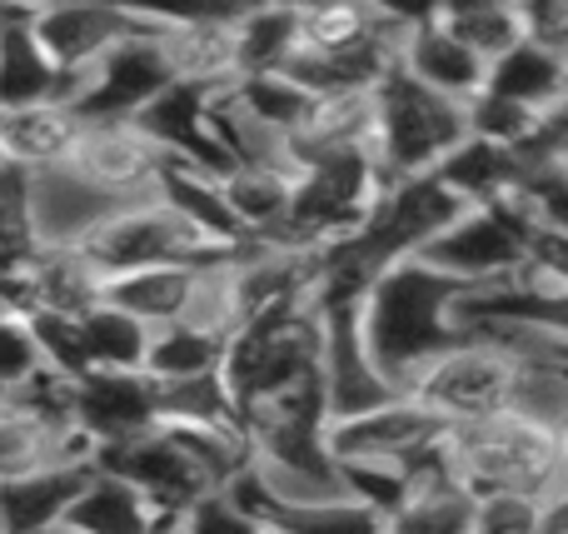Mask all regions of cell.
I'll list each match as a JSON object with an SVG mask.
<instances>
[{"instance_id": "obj_32", "label": "cell", "mask_w": 568, "mask_h": 534, "mask_svg": "<svg viewBox=\"0 0 568 534\" xmlns=\"http://www.w3.org/2000/svg\"><path fill=\"white\" fill-rule=\"evenodd\" d=\"M160 425H245V415H240V405H235L230 375L215 370V375L160 385Z\"/></svg>"}, {"instance_id": "obj_45", "label": "cell", "mask_w": 568, "mask_h": 534, "mask_svg": "<svg viewBox=\"0 0 568 534\" xmlns=\"http://www.w3.org/2000/svg\"><path fill=\"white\" fill-rule=\"evenodd\" d=\"M0 170H6V145H0Z\"/></svg>"}, {"instance_id": "obj_38", "label": "cell", "mask_w": 568, "mask_h": 534, "mask_svg": "<svg viewBox=\"0 0 568 534\" xmlns=\"http://www.w3.org/2000/svg\"><path fill=\"white\" fill-rule=\"evenodd\" d=\"M180 530L185 534H275L255 510L245 505V500L230 495V490L205 495L200 505H190L185 515H180Z\"/></svg>"}, {"instance_id": "obj_18", "label": "cell", "mask_w": 568, "mask_h": 534, "mask_svg": "<svg viewBox=\"0 0 568 534\" xmlns=\"http://www.w3.org/2000/svg\"><path fill=\"white\" fill-rule=\"evenodd\" d=\"M30 195H36V235L40 250H80L110 215H120V200L90 190L65 165L30 175Z\"/></svg>"}, {"instance_id": "obj_46", "label": "cell", "mask_w": 568, "mask_h": 534, "mask_svg": "<svg viewBox=\"0 0 568 534\" xmlns=\"http://www.w3.org/2000/svg\"><path fill=\"white\" fill-rule=\"evenodd\" d=\"M0 534H10V530H6V515H0Z\"/></svg>"}, {"instance_id": "obj_23", "label": "cell", "mask_w": 568, "mask_h": 534, "mask_svg": "<svg viewBox=\"0 0 568 534\" xmlns=\"http://www.w3.org/2000/svg\"><path fill=\"white\" fill-rule=\"evenodd\" d=\"M175 515L155 505L145 490H135L130 480L110 475V470H90L85 490L75 495L65 525L75 534H155L160 525H170Z\"/></svg>"}, {"instance_id": "obj_15", "label": "cell", "mask_w": 568, "mask_h": 534, "mask_svg": "<svg viewBox=\"0 0 568 534\" xmlns=\"http://www.w3.org/2000/svg\"><path fill=\"white\" fill-rule=\"evenodd\" d=\"M75 425L100 450L160 425V385L145 370H90L75 380Z\"/></svg>"}, {"instance_id": "obj_42", "label": "cell", "mask_w": 568, "mask_h": 534, "mask_svg": "<svg viewBox=\"0 0 568 534\" xmlns=\"http://www.w3.org/2000/svg\"><path fill=\"white\" fill-rule=\"evenodd\" d=\"M155 534H185V530H180V520H170V525H160Z\"/></svg>"}, {"instance_id": "obj_25", "label": "cell", "mask_w": 568, "mask_h": 534, "mask_svg": "<svg viewBox=\"0 0 568 534\" xmlns=\"http://www.w3.org/2000/svg\"><path fill=\"white\" fill-rule=\"evenodd\" d=\"M294 180L290 170H260L240 165L225 175V200L245 240H280L294 210Z\"/></svg>"}, {"instance_id": "obj_30", "label": "cell", "mask_w": 568, "mask_h": 534, "mask_svg": "<svg viewBox=\"0 0 568 534\" xmlns=\"http://www.w3.org/2000/svg\"><path fill=\"white\" fill-rule=\"evenodd\" d=\"M75 325H80V345H85L90 370H145L155 330L130 320L125 310L95 300L90 310L75 315Z\"/></svg>"}, {"instance_id": "obj_14", "label": "cell", "mask_w": 568, "mask_h": 534, "mask_svg": "<svg viewBox=\"0 0 568 534\" xmlns=\"http://www.w3.org/2000/svg\"><path fill=\"white\" fill-rule=\"evenodd\" d=\"M150 36L175 85L215 95L240 80L235 16H150Z\"/></svg>"}, {"instance_id": "obj_47", "label": "cell", "mask_w": 568, "mask_h": 534, "mask_svg": "<svg viewBox=\"0 0 568 534\" xmlns=\"http://www.w3.org/2000/svg\"><path fill=\"white\" fill-rule=\"evenodd\" d=\"M564 440H568V415H564Z\"/></svg>"}, {"instance_id": "obj_31", "label": "cell", "mask_w": 568, "mask_h": 534, "mask_svg": "<svg viewBox=\"0 0 568 534\" xmlns=\"http://www.w3.org/2000/svg\"><path fill=\"white\" fill-rule=\"evenodd\" d=\"M230 360V340L205 335L195 325H165L150 340V360L145 375L160 385H175V380H195V375H215Z\"/></svg>"}, {"instance_id": "obj_13", "label": "cell", "mask_w": 568, "mask_h": 534, "mask_svg": "<svg viewBox=\"0 0 568 534\" xmlns=\"http://www.w3.org/2000/svg\"><path fill=\"white\" fill-rule=\"evenodd\" d=\"M30 30L60 75H90L105 56L140 36V10L120 6H30Z\"/></svg>"}, {"instance_id": "obj_22", "label": "cell", "mask_w": 568, "mask_h": 534, "mask_svg": "<svg viewBox=\"0 0 568 534\" xmlns=\"http://www.w3.org/2000/svg\"><path fill=\"white\" fill-rule=\"evenodd\" d=\"M80 110L65 100L50 105H26V110H0V145H6V165L40 175V170L65 165V155L80 140Z\"/></svg>"}, {"instance_id": "obj_44", "label": "cell", "mask_w": 568, "mask_h": 534, "mask_svg": "<svg viewBox=\"0 0 568 534\" xmlns=\"http://www.w3.org/2000/svg\"><path fill=\"white\" fill-rule=\"evenodd\" d=\"M50 534H75V530H70V525H60V530H50Z\"/></svg>"}, {"instance_id": "obj_1", "label": "cell", "mask_w": 568, "mask_h": 534, "mask_svg": "<svg viewBox=\"0 0 568 534\" xmlns=\"http://www.w3.org/2000/svg\"><path fill=\"white\" fill-rule=\"evenodd\" d=\"M464 295H469V285L434 270L429 260L389 265L364 290V300H359L364 345H369L374 365L384 370V380L399 395L419 380V370L429 360H439L444 350H454L469 335L459 320Z\"/></svg>"}, {"instance_id": "obj_4", "label": "cell", "mask_w": 568, "mask_h": 534, "mask_svg": "<svg viewBox=\"0 0 568 534\" xmlns=\"http://www.w3.org/2000/svg\"><path fill=\"white\" fill-rule=\"evenodd\" d=\"M320 345H324L320 305H294V310H280V315H265L240 330L225 360L240 415H250V410L320 380Z\"/></svg>"}, {"instance_id": "obj_37", "label": "cell", "mask_w": 568, "mask_h": 534, "mask_svg": "<svg viewBox=\"0 0 568 534\" xmlns=\"http://www.w3.org/2000/svg\"><path fill=\"white\" fill-rule=\"evenodd\" d=\"M534 120H539L534 110H524V105H514V100L484 90V95L469 105V135L489 140V145L509 150V155H519V150L529 145V135H534Z\"/></svg>"}, {"instance_id": "obj_48", "label": "cell", "mask_w": 568, "mask_h": 534, "mask_svg": "<svg viewBox=\"0 0 568 534\" xmlns=\"http://www.w3.org/2000/svg\"><path fill=\"white\" fill-rule=\"evenodd\" d=\"M275 534H280V530H275Z\"/></svg>"}, {"instance_id": "obj_35", "label": "cell", "mask_w": 568, "mask_h": 534, "mask_svg": "<svg viewBox=\"0 0 568 534\" xmlns=\"http://www.w3.org/2000/svg\"><path fill=\"white\" fill-rule=\"evenodd\" d=\"M230 100H235L240 110H250L255 120H265V125L284 130V135H294L314 95L294 85L290 75H240L235 85H230Z\"/></svg>"}, {"instance_id": "obj_41", "label": "cell", "mask_w": 568, "mask_h": 534, "mask_svg": "<svg viewBox=\"0 0 568 534\" xmlns=\"http://www.w3.org/2000/svg\"><path fill=\"white\" fill-rule=\"evenodd\" d=\"M549 530H568V495H564V500H554V510H549Z\"/></svg>"}, {"instance_id": "obj_8", "label": "cell", "mask_w": 568, "mask_h": 534, "mask_svg": "<svg viewBox=\"0 0 568 534\" xmlns=\"http://www.w3.org/2000/svg\"><path fill=\"white\" fill-rule=\"evenodd\" d=\"M454 430L439 415L419 405L414 395H399L389 405L369 410V415H354L329 425V450L339 465H384V470H404L424 465L429 455H439L449 445Z\"/></svg>"}, {"instance_id": "obj_39", "label": "cell", "mask_w": 568, "mask_h": 534, "mask_svg": "<svg viewBox=\"0 0 568 534\" xmlns=\"http://www.w3.org/2000/svg\"><path fill=\"white\" fill-rule=\"evenodd\" d=\"M40 370H45V360H40L36 330H30L26 310H6V315H0V385L20 390L30 375H40Z\"/></svg>"}, {"instance_id": "obj_10", "label": "cell", "mask_w": 568, "mask_h": 534, "mask_svg": "<svg viewBox=\"0 0 568 534\" xmlns=\"http://www.w3.org/2000/svg\"><path fill=\"white\" fill-rule=\"evenodd\" d=\"M175 85L150 36V10H140V36L105 56L90 75L70 80V105L80 120H140L165 90Z\"/></svg>"}, {"instance_id": "obj_17", "label": "cell", "mask_w": 568, "mask_h": 534, "mask_svg": "<svg viewBox=\"0 0 568 534\" xmlns=\"http://www.w3.org/2000/svg\"><path fill=\"white\" fill-rule=\"evenodd\" d=\"M294 170H310L320 160L374 155V90H339L314 95L300 130L290 135Z\"/></svg>"}, {"instance_id": "obj_11", "label": "cell", "mask_w": 568, "mask_h": 534, "mask_svg": "<svg viewBox=\"0 0 568 534\" xmlns=\"http://www.w3.org/2000/svg\"><path fill=\"white\" fill-rule=\"evenodd\" d=\"M95 465L110 470V475H120V480H130L135 490H145V495L175 520L185 515L190 505H200L205 495H220L215 480L200 470V460L190 455L185 440H180L170 425H155V430H145V435L125 440V445L100 450Z\"/></svg>"}, {"instance_id": "obj_5", "label": "cell", "mask_w": 568, "mask_h": 534, "mask_svg": "<svg viewBox=\"0 0 568 534\" xmlns=\"http://www.w3.org/2000/svg\"><path fill=\"white\" fill-rule=\"evenodd\" d=\"M524 360L514 355L504 340L494 335H464L454 350L419 370L404 395H414L429 415H439L449 430H469L479 420H494L514 405V385H519Z\"/></svg>"}, {"instance_id": "obj_12", "label": "cell", "mask_w": 568, "mask_h": 534, "mask_svg": "<svg viewBox=\"0 0 568 534\" xmlns=\"http://www.w3.org/2000/svg\"><path fill=\"white\" fill-rule=\"evenodd\" d=\"M324 315V345H320V385L324 405H329V425L399 400V390L384 380V370L374 365L369 345L359 330V305H334L320 310Z\"/></svg>"}, {"instance_id": "obj_7", "label": "cell", "mask_w": 568, "mask_h": 534, "mask_svg": "<svg viewBox=\"0 0 568 534\" xmlns=\"http://www.w3.org/2000/svg\"><path fill=\"white\" fill-rule=\"evenodd\" d=\"M80 255L110 280V275H125V270H155V265H210V260H225L235 250L210 240L200 225H190L155 190L150 200H135L120 215H110L80 245Z\"/></svg>"}, {"instance_id": "obj_16", "label": "cell", "mask_w": 568, "mask_h": 534, "mask_svg": "<svg viewBox=\"0 0 568 534\" xmlns=\"http://www.w3.org/2000/svg\"><path fill=\"white\" fill-rule=\"evenodd\" d=\"M80 465H95V445L80 435L75 420H50L20 405L0 415V485Z\"/></svg>"}, {"instance_id": "obj_19", "label": "cell", "mask_w": 568, "mask_h": 534, "mask_svg": "<svg viewBox=\"0 0 568 534\" xmlns=\"http://www.w3.org/2000/svg\"><path fill=\"white\" fill-rule=\"evenodd\" d=\"M399 70H409L419 85L439 90V95L459 100V105H474V100L489 90V60H479L464 40H454L449 30L434 20V10H419V16H414Z\"/></svg>"}, {"instance_id": "obj_40", "label": "cell", "mask_w": 568, "mask_h": 534, "mask_svg": "<svg viewBox=\"0 0 568 534\" xmlns=\"http://www.w3.org/2000/svg\"><path fill=\"white\" fill-rule=\"evenodd\" d=\"M524 16H529V40L568 60V0H534L524 6Z\"/></svg>"}, {"instance_id": "obj_9", "label": "cell", "mask_w": 568, "mask_h": 534, "mask_svg": "<svg viewBox=\"0 0 568 534\" xmlns=\"http://www.w3.org/2000/svg\"><path fill=\"white\" fill-rule=\"evenodd\" d=\"M65 170L80 175L90 190L135 205L160 190L165 175V150L135 125V120H85L75 150L65 155Z\"/></svg>"}, {"instance_id": "obj_21", "label": "cell", "mask_w": 568, "mask_h": 534, "mask_svg": "<svg viewBox=\"0 0 568 534\" xmlns=\"http://www.w3.org/2000/svg\"><path fill=\"white\" fill-rule=\"evenodd\" d=\"M65 100L70 105V75H60L55 60L40 50L26 10H0V110H26Z\"/></svg>"}, {"instance_id": "obj_29", "label": "cell", "mask_w": 568, "mask_h": 534, "mask_svg": "<svg viewBox=\"0 0 568 534\" xmlns=\"http://www.w3.org/2000/svg\"><path fill=\"white\" fill-rule=\"evenodd\" d=\"M434 20H439L454 40H464V46H469L479 60H489V70H494V60H504L514 46H524V40H529V16H524V6H509V0L439 6V10H434Z\"/></svg>"}, {"instance_id": "obj_26", "label": "cell", "mask_w": 568, "mask_h": 534, "mask_svg": "<svg viewBox=\"0 0 568 534\" xmlns=\"http://www.w3.org/2000/svg\"><path fill=\"white\" fill-rule=\"evenodd\" d=\"M95 465L80 470H50V475H30L16 485H0V515H6L10 534H50L65 525L75 495L85 490V475Z\"/></svg>"}, {"instance_id": "obj_6", "label": "cell", "mask_w": 568, "mask_h": 534, "mask_svg": "<svg viewBox=\"0 0 568 534\" xmlns=\"http://www.w3.org/2000/svg\"><path fill=\"white\" fill-rule=\"evenodd\" d=\"M529 230H534V210L524 200V190L514 185L494 205H469L419 260L464 280L469 290L514 285V280L529 275Z\"/></svg>"}, {"instance_id": "obj_3", "label": "cell", "mask_w": 568, "mask_h": 534, "mask_svg": "<svg viewBox=\"0 0 568 534\" xmlns=\"http://www.w3.org/2000/svg\"><path fill=\"white\" fill-rule=\"evenodd\" d=\"M464 140H469V105L419 85L399 66L374 85V160L384 180L439 175Z\"/></svg>"}, {"instance_id": "obj_20", "label": "cell", "mask_w": 568, "mask_h": 534, "mask_svg": "<svg viewBox=\"0 0 568 534\" xmlns=\"http://www.w3.org/2000/svg\"><path fill=\"white\" fill-rule=\"evenodd\" d=\"M474 490L459 480L449 445L409 470V495L389 515V534H469Z\"/></svg>"}, {"instance_id": "obj_27", "label": "cell", "mask_w": 568, "mask_h": 534, "mask_svg": "<svg viewBox=\"0 0 568 534\" xmlns=\"http://www.w3.org/2000/svg\"><path fill=\"white\" fill-rule=\"evenodd\" d=\"M489 90L539 115V110H549L559 95H568V60L554 56L539 40H524V46H514L504 60H494Z\"/></svg>"}, {"instance_id": "obj_28", "label": "cell", "mask_w": 568, "mask_h": 534, "mask_svg": "<svg viewBox=\"0 0 568 534\" xmlns=\"http://www.w3.org/2000/svg\"><path fill=\"white\" fill-rule=\"evenodd\" d=\"M240 75H284L300 56V6H260L235 16Z\"/></svg>"}, {"instance_id": "obj_33", "label": "cell", "mask_w": 568, "mask_h": 534, "mask_svg": "<svg viewBox=\"0 0 568 534\" xmlns=\"http://www.w3.org/2000/svg\"><path fill=\"white\" fill-rule=\"evenodd\" d=\"M40 255L36 235V195H30V175L16 165L0 170V275L20 280V270Z\"/></svg>"}, {"instance_id": "obj_34", "label": "cell", "mask_w": 568, "mask_h": 534, "mask_svg": "<svg viewBox=\"0 0 568 534\" xmlns=\"http://www.w3.org/2000/svg\"><path fill=\"white\" fill-rule=\"evenodd\" d=\"M260 520L280 534H389V520L354 495L320 500V505H294V510H265Z\"/></svg>"}, {"instance_id": "obj_24", "label": "cell", "mask_w": 568, "mask_h": 534, "mask_svg": "<svg viewBox=\"0 0 568 534\" xmlns=\"http://www.w3.org/2000/svg\"><path fill=\"white\" fill-rule=\"evenodd\" d=\"M200 270L205 265H155V270H125V275H110L100 300L115 310H125L130 320L150 330L180 325L190 315V300H195Z\"/></svg>"}, {"instance_id": "obj_2", "label": "cell", "mask_w": 568, "mask_h": 534, "mask_svg": "<svg viewBox=\"0 0 568 534\" xmlns=\"http://www.w3.org/2000/svg\"><path fill=\"white\" fill-rule=\"evenodd\" d=\"M449 460L474 495L519 490V495L564 500L568 495V440L559 425H544L534 415L504 410L469 430L449 435Z\"/></svg>"}, {"instance_id": "obj_36", "label": "cell", "mask_w": 568, "mask_h": 534, "mask_svg": "<svg viewBox=\"0 0 568 534\" xmlns=\"http://www.w3.org/2000/svg\"><path fill=\"white\" fill-rule=\"evenodd\" d=\"M549 500L519 495V490H494L474 495V525L469 534H549Z\"/></svg>"}, {"instance_id": "obj_43", "label": "cell", "mask_w": 568, "mask_h": 534, "mask_svg": "<svg viewBox=\"0 0 568 534\" xmlns=\"http://www.w3.org/2000/svg\"><path fill=\"white\" fill-rule=\"evenodd\" d=\"M6 410H10V390L0 385V415H6Z\"/></svg>"}]
</instances>
